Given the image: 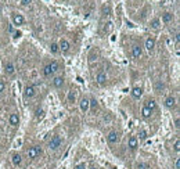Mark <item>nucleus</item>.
Instances as JSON below:
<instances>
[{"label":"nucleus","instance_id":"nucleus-1","mask_svg":"<svg viewBox=\"0 0 180 169\" xmlns=\"http://www.w3.org/2000/svg\"><path fill=\"white\" fill-rule=\"evenodd\" d=\"M60 62L57 60H53L50 64L47 65H44V68H43V76L44 78H50V76H54L58 71H60Z\"/></svg>","mask_w":180,"mask_h":169},{"label":"nucleus","instance_id":"nucleus-2","mask_svg":"<svg viewBox=\"0 0 180 169\" xmlns=\"http://www.w3.org/2000/svg\"><path fill=\"white\" fill-rule=\"evenodd\" d=\"M62 143H64V139L61 136H58V134H57V136H53L47 143V148L50 150V151H57V150L62 145Z\"/></svg>","mask_w":180,"mask_h":169},{"label":"nucleus","instance_id":"nucleus-3","mask_svg":"<svg viewBox=\"0 0 180 169\" xmlns=\"http://www.w3.org/2000/svg\"><path fill=\"white\" fill-rule=\"evenodd\" d=\"M42 148H40L39 145H35V147H29L28 151H26V154H28V158L31 159V161H35L36 158L39 157V155H42Z\"/></svg>","mask_w":180,"mask_h":169},{"label":"nucleus","instance_id":"nucleus-4","mask_svg":"<svg viewBox=\"0 0 180 169\" xmlns=\"http://www.w3.org/2000/svg\"><path fill=\"white\" fill-rule=\"evenodd\" d=\"M36 86L35 84H26L24 89V98L25 100H31L36 96Z\"/></svg>","mask_w":180,"mask_h":169},{"label":"nucleus","instance_id":"nucleus-5","mask_svg":"<svg viewBox=\"0 0 180 169\" xmlns=\"http://www.w3.org/2000/svg\"><path fill=\"white\" fill-rule=\"evenodd\" d=\"M155 46H156V40H155V37H152V36H148L147 39H145V42H144V48H145L148 53L154 51V50H155Z\"/></svg>","mask_w":180,"mask_h":169},{"label":"nucleus","instance_id":"nucleus-6","mask_svg":"<svg viewBox=\"0 0 180 169\" xmlns=\"http://www.w3.org/2000/svg\"><path fill=\"white\" fill-rule=\"evenodd\" d=\"M118 141H119V133L116 132V130H111L107 134V143L109 145H115Z\"/></svg>","mask_w":180,"mask_h":169},{"label":"nucleus","instance_id":"nucleus-7","mask_svg":"<svg viewBox=\"0 0 180 169\" xmlns=\"http://www.w3.org/2000/svg\"><path fill=\"white\" fill-rule=\"evenodd\" d=\"M64 83H65V76L64 75H56V76H53V79H51L53 87L61 89L62 86H64Z\"/></svg>","mask_w":180,"mask_h":169},{"label":"nucleus","instance_id":"nucleus-8","mask_svg":"<svg viewBox=\"0 0 180 169\" xmlns=\"http://www.w3.org/2000/svg\"><path fill=\"white\" fill-rule=\"evenodd\" d=\"M164 104L165 107L168 109H173V108H176V105H177V100H176V97L173 96V94H169L166 98H165L164 101Z\"/></svg>","mask_w":180,"mask_h":169},{"label":"nucleus","instance_id":"nucleus-9","mask_svg":"<svg viewBox=\"0 0 180 169\" xmlns=\"http://www.w3.org/2000/svg\"><path fill=\"white\" fill-rule=\"evenodd\" d=\"M22 162H24V159H22V155H21L20 153H12L11 154V164L15 168H20V166H22Z\"/></svg>","mask_w":180,"mask_h":169},{"label":"nucleus","instance_id":"nucleus-10","mask_svg":"<svg viewBox=\"0 0 180 169\" xmlns=\"http://www.w3.org/2000/svg\"><path fill=\"white\" fill-rule=\"evenodd\" d=\"M79 107H80V111L83 114H87L89 109H90V98L89 97H82L80 98V103H79Z\"/></svg>","mask_w":180,"mask_h":169},{"label":"nucleus","instance_id":"nucleus-11","mask_svg":"<svg viewBox=\"0 0 180 169\" xmlns=\"http://www.w3.org/2000/svg\"><path fill=\"white\" fill-rule=\"evenodd\" d=\"M11 20H12V25H17V26H21V25L25 24V17L22 14H18V12L12 14Z\"/></svg>","mask_w":180,"mask_h":169},{"label":"nucleus","instance_id":"nucleus-12","mask_svg":"<svg viewBox=\"0 0 180 169\" xmlns=\"http://www.w3.org/2000/svg\"><path fill=\"white\" fill-rule=\"evenodd\" d=\"M20 114L18 112H12L10 114V117H8V123H10V126H12V128H17V126L20 125Z\"/></svg>","mask_w":180,"mask_h":169},{"label":"nucleus","instance_id":"nucleus-13","mask_svg":"<svg viewBox=\"0 0 180 169\" xmlns=\"http://www.w3.org/2000/svg\"><path fill=\"white\" fill-rule=\"evenodd\" d=\"M141 56H143V47H141L140 44H134V46L132 47L133 60H139V58H141Z\"/></svg>","mask_w":180,"mask_h":169},{"label":"nucleus","instance_id":"nucleus-14","mask_svg":"<svg viewBox=\"0 0 180 169\" xmlns=\"http://www.w3.org/2000/svg\"><path fill=\"white\" fill-rule=\"evenodd\" d=\"M4 71H6V73L7 75H14L15 73V65H14V62L10 60L4 61Z\"/></svg>","mask_w":180,"mask_h":169},{"label":"nucleus","instance_id":"nucleus-15","mask_svg":"<svg viewBox=\"0 0 180 169\" xmlns=\"http://www.w3.org/2000/svg\"><path fill=\"white\" fill-rule=\"evenodd\" d=\"M128 147L130 151H136L139 148V139L136 136H130L128 140Z\"/></svg>","mask_w":180,"mask_h":169},{"label":"nucleus","instance_id":"nucleus-16","mask_svg":"<svg viewBox=\"0 0 180 169\" xmlns=\"http://www.w3.org/2000/svg\"><path fill=\"white\" fill-rule=\"evenodd\" d=\"M58 47H60V53H68L71 50V43L67 39H61L58 42Z\"/></svg>","mask_w":180,"mask_h":169},{"label":"nucleus","instance_id":"nucleus-17","mask_svg":"<svg viewBox=\"0 0 180 169\" xmlns=\"http://www.w3.org/2000/svg\"><path fill=\"white\" fill-rule=\"evenodd\" d=\"M143 92H144L143 86H134L132 89V97L134 100H140V97L143 96Z\"/></svg>","mask_w":180,"mask_h":169},{"label":"nucleus","instance_id":"nucleus-18","mask_svg":"<svg viewBox=\"0 0 180 169\" xmlns=\"http://www.w3.org/2000/svg\"><path fill=\"white\" fill-rule=\"evenodd\" d=\"M161 22L165 25H169L170 22H173V20H175V15H173L172 12H164L162 14V18H159Z\"/></svg>","mask_w":180,"mask_h":169},{"label":"nucleus","instance_id":"nucleus-19","mask_svg":"<svg viewBox=\"0 0 180 169\" xmlns=\"http://www.w3.org/2000/svg\"><path fill=\"white\" fill-rule=\"evenodd\" d=\"M108 81V75L104 72V71H100V72H97L96 75V82L98 84H105Z\"/></svg>","mask_w":180,"mask_h":169},{"label":"nucleus","instance_id":"nucleus-20","mask_svg":"<svg viewBox=\"0 0 180 169\" xmlns=\"http://www.w3.org/2000/svg\"><path fill=\"white\" fill-rule=\"evenodd\" d=\"M148 26H150L152 31H159L161 26H162V22H161V20L158 17H155V18H152V20L150 21V25H148Z\"/></svg>","mask_w":180,"mask_h":169},{"label":"nucleus","instance_id":"nucleus-21","mask_svg":"<svg viewBox=\"0 0 180 169\" xmlns=\"http://www.w3.org/2000/svg\"><path fill=\"white\" fill-rule=\"evenodd\" d=\"M144 105H145L148 109H151V111H154V109L156 108V103H155V100H154V98H147V100H145V103H144Z\"/></svg>","mask_w":180,"mask_h":169},{"label":"nucleus","instance_id":"nucleus-22","mask_svg":"<svg viewBox=\"0 0 180 169\" xmlns=\"http://www.w3.org/2000/svg\"><path fill=\"white\" fill-rule=\"evenodd\" d=\"M151 115H152L151 109H148L145 105H143V108H141V117H143L144 119H148V118H151Z\"/></svg>","mask_w":180,"mask_h":169},{"label":"nucleus","instance_id":"nucleus-23","mask_svg":"<svg viewBox=\"0 0 180 169\" xmlns=\"http://www.w3.org/2000/svg\"><path fill=\"white\" fill-rule=\"evenodd\" d=\"M75 100H76V90L71 89L68 92V103H75Z\"/></svg>","mask_w":180,"mask_h":169},{"label":"nucleus","instance_id":"nucleus-24","mask_svg":"<svg viewBox=\"0 0 180 169\" xmlns=\"http://www.w3.org/2000/svg\"><path fill=\"white\" fill-rule=\"evenodd\" d=\"M50 51H51L53 54H58V53H60V47H58V43L53 42V43L50 44Z\"/></svg>","mask_w":180,"mask_h":169},{"label":"nucleus","instance_id":"nucleus-25","mask_svg":"<svg viewBox=\"0 0 180 169\" xmlns=\"http://www.w3.org/2000/svg\"><path fill=\"white\" fill-rule=\"evenodd\" d=\"M148 137V133H147V130H144V129H140L139 130V137L137 139H140V141H144L145 139Z\"/></svg>","mask_w":180,"mask_h":169},{"label":"nucleus","instance_id":"nucleus-26","mask_svg":"<svg viewBox=\"0 0 180 169\" xmlns=\"http://www.w3.org/2000/svg\"><path fill=\"white\" fill-rule=\"evenodd\" d=\"M173 151L179 155V153H180V140H179V137L175 139V143H173Z\"/></svg>","mask_w":180,"mask_h":169},{"label":"nucleus","instance_id":"nucleus-27","mask_svg":"<svg viewBox=\"0 0 180 169\" xmlns=\"http://www.w3.org/2000/svg\"><path fill=\"white\" fill-rule=\"evenodd\" d=\"M164 89H165V84L162 83L161 81H158V82L155 83V92H156V93H161L162 90H164Z\"/></svg>","mask_w":180,"mask_h":169},{"label":"nucleus","instance_id":"nucleus-28","mask_svg":"<svg viewBox=\"0 0 180 169\" xmlns=\"http://www.w3.org/2000/svg\"><path fill=\"white\" fill-rule=\"evenodd\" d=\"M73 169H87V164H86L84 161H80L73 166Z\"/></svg>","mask_w":180,"mask_h":169},{"label":"nucleus","instance_id":"nucleus-29","mask_svg":"<svg viewBox=\"0 0 180 169\" xmlns=\"http://www.w3.org/2000/svg\"><path fill=\"white\" fill-rule=\"evenodd\" d=\"M44 117V109L43 108H39L37 111H36V119L37 121H40V119H43Z\"/></svg>","mask_w":180,"mask_h":169},{"label":"nucleus","instance_id":"nucleus-30","mask_svg":"<svg viewBox=\"0 0 180 169\" xmlns=\"http://www.w3.org/2000/svg\"><path fill=\"white\" fill-rule=\"evenodd\" d=\"M6 87H7V84H6V82L0 79V94L6 92Z\"/></svg>","mask_w":180,"mask_h":169},{"label":"nucleus","instance_id":"nucleus-31","mask_svg":"<svg viewBox=\"0 0 180 169\" xmlns=\"http://www.w3.org/2000/svg\"><path fill=\"white\" fill-rule=\"evenodd\" d=\"M136 169H148V165L147 164H144V162H137Z\"/></svg>","mask_w":180,"mask_h":169},{"label":"nucleus","instance_id":"nucleus-32","mask_svg":"<svg viewBox=\"0 0 180 169\" xmlns=\"http://www.w3.org/2000/svg\"><path fill=\"white\" fill-rule=\"evenodd\" d=\"M173 169H180V158L176 157L175 159V164H173Z\"/></svg>","mask_w":180,"mask_h":169},{"label":"nucleus","instance_id":"nucleus-33","mask_svg":"<svg viewBox=\"0 0 180 169\" xmlns=\"http://www.w3.org/2000/svg\"><path fill=\"white\" fill-rule=\"evenodd\" d=\"M33 0H21V6H29Z\"/></svg>","mask_w":180,"mask_h":169},{"label":"nucleus","instance_id":"nucleus-34","mask_svg":"<svg viewBox=\"0 0 180 169\" xmlns=\"http://www.w3.org/2000/svg\"><path fill=\"white\" fill-rule=\"evenodd\" d=\"M90 107H93V108L97 107V100L96 98H90Z\"/></svg>","mask_w":180,"mask_h":169},{"label":"nucleus","instance_id":"nucleus-35","mask_svg":"<svg viewBox=\"0 0 180 169\" xmlns=\"http://www.w3.org/2000/svg\"><path fill=\"white\" fill-rule=\"evenodd\" d=\"M179 117H176V119H175V128H176V130H179L180 129V125H179Z\"/></svg>","mask_w":180,"mask_h":169},{"label":"nucleus","instance_id":"nucleus-36","mask_svg":"<svg viewBox=\"0 0 180 169\" xmlns=\"http://www.w3.org/2000/svg\"><path fill=\"white\" fill-rule=\"evenodd\" d=\"M20 36H21V32H20V31L14 32V39H17V37H20Z\"/></svg>","mask_w":180,"mask_h":169},{"label":"nucleus","instance_id":"nucleus-37","mask_svg":"<svg viewBox=\"0 0 180 169\" xmlns=\"http://www.w3.org/2000/svg\"><path fill=\"white\" fill-rule=\"evenodd\" d=\"M87 169H100L97 165H90V166H87Z\"/></svg>","mask_w":180,"mask_h":169},{"label":"nucleus","instance_id":"nucleus-38","mask_svg":"<svg viewBox=\"0 0 180 169\" xmlns=\"http://www.w3.org/2000/svg\"><path fill=\"white\" fill-rule=\"evenodd\" d=\"M8 32L12 33V25H8Z\"/></svg>","mask_w":180,"mask_h":169},{"label":"nucleus","instance_id":"nucleus-39","mask_svg":"<svg viewBox=\"0 0 180 169\" xmlns=\"http://www.w3.org/2000/svg\"><path fill=\"white\" fill-rule=\"evenodd\" d=\"M100 169H104V168H100Z\"/></svg>","mask_w":180,"mask_h":169}]
</instances>
